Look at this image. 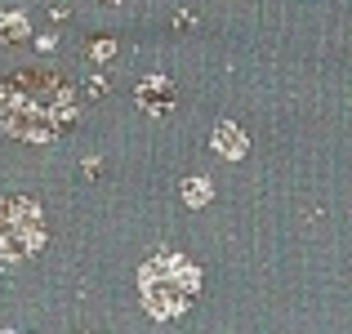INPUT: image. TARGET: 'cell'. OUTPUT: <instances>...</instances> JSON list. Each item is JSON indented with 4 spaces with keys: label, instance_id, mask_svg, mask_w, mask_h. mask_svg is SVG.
Returning a JSON list of instances; mask_svg holds the SVG:
<instances>
[{
    "label": "cell",
    "instance_id": "6da1fadb",
    "mask_svg": "<svg viewBox=\"0 0 352 334\" xmlns=\"http://www.w3.org/2000/svg\"><path fill=\"white\" fill-rule=\"evenodd\" d=\"M76 85L54 67H18L0 76V129L18 143H54L76 125Z\"/></svg>",
    "mask_w": 352,
    "mask_h": 334
},
{
    "label": "cell",
    "instance_id": "7a4b0ae2",
    "mask_svg": "<svg viewBox=\"0 0 352 334\" xmlns=\"http://www.w3.org/2000/svg\"><path fill=\"white\" fill-rule=\"evenodd\" d=\"M197 290H201V272L183 254L161 249V254H152L138 267V294H143L147 317H156V321L183 317L192 308V299H197Z\"/></svg>",
    "mask_w": 352,
    "mask_h": 334
},
{
    "label": "cell",
    "instance_id": "3957f363",
    "mask_svg": "<svg viewBox=\"0 0 352 334\" xmlns=\"http://www.w3.org/2000/svg\"><path fill=\"white\" fill-rule=\"evenodd\" d=\"M45 210L32 197H0V263H27L45 249Z\"/></svg>",
    "mask_w": 352,
    "mask_h": 334
},
{
    "label": "cell",
    "instance_id": "277c9868",
    "mask_svg": "<svg viewBox=\"0 0 352 334\" xmlns=\"http://www.w3.org/2000/svg\"><path fill=\"white\" fill-rule=\"evenodd\" d=\"M134 103L143 107L152 120H161V116H170V111H174V103H179V89H174L170 76H143V80H138V89H134Z\"/></svg>",
    "mask_w": 352,
    "mask_h": 334
},
{
    "label": "cell",
    "instance_id": "5b68a950",
    "mask_svg": "<svg viewBox=\"0 0 352 334\" xmlns=\"http://www.w3.org/2000/svg\"><path fill=\"white\" fill-rule=\"evenodd\" d=\"M210 147H214V152L223 156V161H245L250 138H245V129H241L236 120H219L214 134H210Z\"/></svg>",
    "mask_w": 352,
    "mask_h": 334
},
{
    "label": "cell",
    "instance_id": "8992f818",
    "mask_svg": "<svg viewBox=\"0 0 352 334\" xmlns=\"http://www.w3.org/2000/svg\"><path fill=\"white\" fill-rule=\"evenodd\" d=\"M210 197H214L210 179H201V174L183 179V205H188V210H201V205H210Z\"/></svg>",
    "mask_w": 352,
    "mask_h": 334
},
{
    "label": "cell",
    "instance_id": "52a82bcc",
    "mask_svg": "<svg viewBox=\"0 0 352 334\" xmlns=\"http://www.w3.org/2000/svg\"><path fill=\"white\" fill-rule=\"evenodd\" d=\"M27 32H32V27H27V14H23V9H14V14H0V41H5V45L27 41Z\"/></svg>",
    "mask_w": 352,
    "mask_h": 334
},
{
    "label": "cell",
    "instance_id": "ba28073f",
    "mask_svg": "<svg viewBox=\"0 0 352 334\" xmlns=\"http://www.w3.org/2000/svg\"><path fill=\"white\" fill-rule=\"evenodd\" d=\"M89 58H94V63L116 58V41H112V36H89Z\"/></svg>",
    "mask_w": 352,
    "mask_h": 334
},
{
    "label": "cell",
    "instance_id": "9c48e42d",
    "mask_svg": "<svg viewBox=\"0 0 352 334\" xmlns=\"http://www.w3.org/2000/svg\"><path fill=\"white\" fill-rule=\"evenodd\" d=\"M107 94V85H103V76H89V98H103Z\"/></svg>",
    "mask_w": 352,
    "mask_h": 334
},
{
    "label": "cell",
    "instance_id": "30bf717a",
    "mask_svg": "<svg viewBox=\"0 0 352 334\" xmlns=\"http://www.w3.org/2000/svg\"><path fill=\"white\" fill-rule=\"evenodd\" d=\"M103 5H125V0H103Z\"/></svg>",
    "mask_w": 352,
    "mask_h": 334
}]
</instances>
